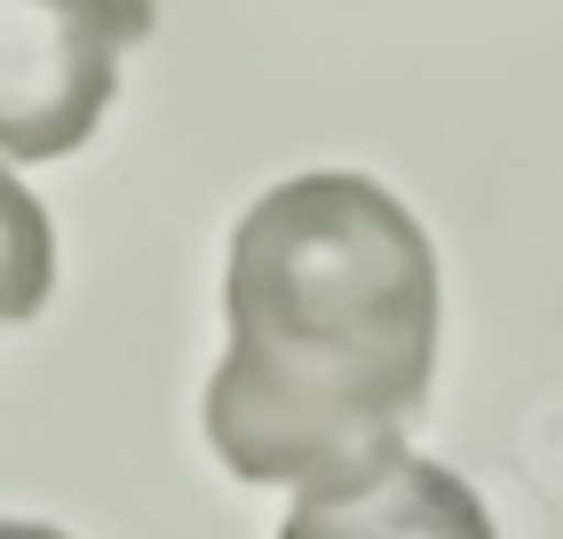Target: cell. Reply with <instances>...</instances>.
I'll return each mask as SVG.
<instances>
[{"label":"cell","mask_w":563,"mask_h":539,"mask_svg":"<svg viewBox=\"0 0 563 539\" xmlns=\"http://www.w3.org/2000/svg\"><path fill=\"white\" fill-rule=\"evenodd\" d=\"M0 539H64V531H41V524H9Z\"/></svg>","instance_id":"obj_4"},{"label":"cell","mask_w":563,"mask_h":539,"mask_svg":"<svg viewBox=\"0 0 563 539\" xmlns=\"http://www.w3.org/2000/svg\"><path fill=\"white\" fill-rule=\"evenodd\" d=\"M152 32V0H0V143L56 160L120 88V56Z\"/></svg>","instance_id":"obj_2"},{"label":"cell","mask_w":563,"mask_h":539,"mask_svg":"<svg viewBox=\"0 0 563 539\" xmlns=\"http://www.w3.org/2000/svg\"><path fill=\"white\" fill-rule=\"evenodd\" d=\"M231 350L207 437L246 484H325L389 452L437 365V254L373 175H294L246 207L222 270Z\"/></svg>","instance_id":"obj_1"},{"label":"cell","mask_w":563,"mask_h":539,"mask_svg":"<svg viewBox=\"0 0 563 539\" xmlns=\"http://www.w3.org/2000/svg\"><path fill=\"white\" fill-rule=\"evenodd\" d=\"M278 539H493V516L453 469L389 444L365 469L310 484Z\"/></svg>","instance_id":"obj_3"}]
</instances>
